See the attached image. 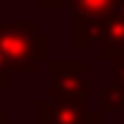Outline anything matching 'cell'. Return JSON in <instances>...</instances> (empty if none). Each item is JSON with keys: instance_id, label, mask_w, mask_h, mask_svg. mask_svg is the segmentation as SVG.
Segmentation results:
<instances>
[{"instance_id": "cell-8", "label": "cell", "mask_w": 124, "mask_h": 124, "mask_svg": "<svg viewBox=\"0 0 124 124\" xmlns=\"http://www.w3.org/2000/svg\"><path fill=\"white\" fill-rule=\"evenodd\" d=\"M35 6H38V9H49V12H55V9H69L72 0H35Z\"/></svg>"}, {"instance_id": "cell-2", "label": "cell", "mask_w": 124, "mask_h": 124, "mask_svg": "<svg viewBox=\"0 0 124 124\" xmlns=\"http://www.w3.org/2000/svg\"><path fill=\"white\" fill-rule=\"evenodd\" d=\"M49 78H52L49 84L52 98L84 104L90 93V69L84 61H49Z\"/></svg>"}, {"instance_id": "cell-5", "label": "cell", "mask_w": 124, "mask_h": 124, "mask_svg": "<svg viewBox=\"0 0 124 124\" xmlns=\"http://www.w3.org/2000/svg\"><path fill=\"white\" fill-rule=\"evenodd\" d=\"M104 26H107V17H87V15H75L72 20V43L78 49H87L101 40L104 35Z\"/></svg>"}, {"instance_id": "cell-11", "label": "cell", "mask_w": 124, "mask_h": 124, "mask_svg": "<svg viewBox=\"0 0 124 124\" xmlns=\"http://www.w3.org/2000/svg\"><path fill=\"white\" fill-rule=\"evenodd\" d=\"M84 124H101V118H98V116H87V118H84Z\"/></svg>"}, {"instance_id": "cell-3", "label": "cell", "mask_w": 124, "mask_h": 124, "mask_svg": "<svg viewBox=\"0 0 124 124\" xmlns=\"http://www.w3.org/2000/svg\"><path fill=\"white\" fill-rule=\"evenodd\" d=\"M35 116H38V124H84V118H87L84 104L52 98V95H46L35 104Z\"/></svg>"}, {"instance_id": "cell-10", "label": "cell", "mask_w": 124, "mask_h": 124, "mask_svg": "<svg viewBox=\"0 0 124 124\" xmlns=\"http://www.w3.org/2000/svg\"><path fill=\"white\" fill-rule=\"evenodd\" d=\"M9 84H12V72H9L6 61H3V55H0V90H6Z\"/></svg>"}, {"instance_id": "cell-4", "label": "cell", "mask_w": 124, "mask_h": 124, "mask_svg": "<svg viewBox=\"0 0 124 124\" xmlns=\"http://www.w3.org/2000/svg\"><path fill=\"white\" fill-rule=\"evenodd\" d=\"M124 55V0H118L116 12L107 17L104 35L98 40V58L101 61H121Z\"/></svg>"}, {"instance_id": "cell-6", "label": "cell", "mask_w": 124, "mask_h": 124, "mask_svg": "<svg viewBox=\"0 0 124 124\" xmlns=\"http://www.w3.org/2000/svg\"><path fill=\"white\" fill-rule=\"evenodd\" d=\"M118 0H72L69 9H75V15H87V17H110L116 12Z\"/></svg>"}, {"instance_id": "cell-1", "label": "cell", "mask_w": 124, "mask_h": 124, "mask_svg": "<svg viewBox=\"0 0 124 124\" xmlns=\"http://www.w3.org/2000/svg\"><path fill=\"white\" fill-rule=\"evenodd\" d=\"M0 55L12 75H35L49 61V38L35 20H0Z\"/></svg>"}, {"instance_id": "cell-7", "label": "cell", "mask_w": 124, "mask_h": 124, "mask_svg": "<svg viewBox=\"0 0 124 124\" xmlns=\"http://www.w3.org/2000/svg\"><path fill=\"white\" fill-rule=\"evenodd\" d=\"M110 110H124V95L113 87L101 93V113H110Z\"/></svg>"}, {"instance_id": "cell-12", "label": "cell", "mask_w": 124, "mask_h": 124, "mask_svg": "<svg viewBox=\"0 0 124 124\" xmlns=\"http://www.w3.org/2000/svg\"><path fill=\"white\" fill-rule=\"evenodd\" d=\"M0 124H15V121H12V118H9L6 113H0Z\"/></svg>"}, {"instance_id": "cell-9", "label": "cell", "mask_w": 124, "mask_h": 124, "mask_svg": "<svg viewBox=\"0 0 124 124\" xmlns=\"http://www.w3.org/2000/svg\"><path fill=\"white\" fill-rule=\"evenodd\" d=\"M113 90H118L124 95V58L116 61V78H113Z\"/></svg>"}]
</instances>
